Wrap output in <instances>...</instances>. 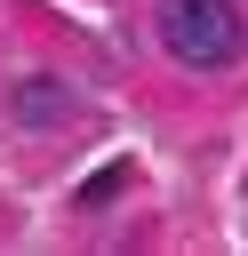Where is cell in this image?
<instances>
[{"mask_svg": "<svg viewBox=\"0 0 248 256\" xmlns=\"http://www.w3.org/2000/svg\"><path fill=\"white\" fill-rule=\"evenodd\" d=\"M120 184H128V160H104V168H96V176L80 184V208H104V200H112Z\"/></svg>", "mask_w": 248, "mask_h": 256, "instance_id": "cell-3", "label": "cell"}, {"mask_svg": "<svg viewBox=\"0 0 248 256\" xmlns=\"http://www.w3.org/2000/svg\"><path fill=\"white\" fill-rule=\"evenodd\" d=\"M8 120H16V128H56V120H72V88L48 80V72H32V80H16Z\"/></svg>", "mask_w": 248, "mask_h": 256, "instance_id": "cell-2", "label": "cell"}, {"mask_svg": "<svg viewBox=\"0 0 248 256\" xmlns=\"http://www.w3.org/2000/svg\"><path fill=\"white\" fill-rule=\"evenodd\" d=\"M160 40L176 64L192 72H216L240 56V8L232 0H160Z\"/></svg>", "mask_w": 248, "mask_h": 256, "instance_id": "cell-1", "label": "cell"}]
</instances>
